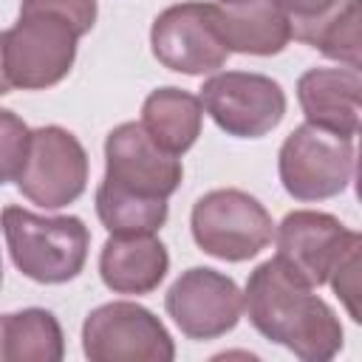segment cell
Masks as SVG:
<instances>
[{
  "label": "cell",
  "instance_id": "1",
  "mask_svg": "<svg viewBox=\"0 0 362 362\" xmlns=\"http://www.w3.org/2000/svg\"><path fill=\"white\" fill-rule=\"evenodd\" d=\"M249 322L305 362H325L342 348V325L331 305L311 294L277 257L260 263L246 283Z\"/></svg>",
  "mask_w": 362,
  "mask_h": 362
},
{
  "label": "cell",
  "instance_id": "2",
  "mask_svg": "<svg viewBox=\"0 0 362 362\" xmlns=\"http://www.w3.org/2000/svg\"><path fill=\"white\" fill-rule=\"evenodd\" d=\"M0 226L14 266L37 283H68L88 260L90 232L74 215L45 218L23 206H6Z\"/></svg>",
  "mask_w": 362,
  "mask_h": 362
},
{
  "label": "cell",
  "instance_id": "3",
  "mask_svg": "<svg viewBox=\"0 0 362 362\" xmlns=\"http://www.w3.org/2000/svg\"><path fill=\"white\" fill-rule=\"evenodd\" d=\"M192 238L206 255L240 263L272 243L274 223L266 206L249 192L212 189L192 206Z\"/></svg>",
  "mask_w": 362,
  "mask_h": 362
},
{
  "label": "cell",
  "instance_id": "4",
  "mask_svg": "<svg viewBox=\"0 0 362 362\" xmlns=\"http://www.w3.org/2000/svg\"><path fill=\"white\" fill-rule=\"evenodd\" d=\"M280 181L297 201L339 195L354 175V139L322 130L311 122L294 127L277 158Z\"/></svg>",
  "mask_w": 362,
  "mask_h": 362
},
{
  "label": "cell",
  "instance_id": "5",
  "mask_svg": "<svg viewBox=\"0 0 362 362\" xmlns=\"http://www.w3.org/2000/svg\"><path fill=\"white\" fill-rule=\"evenodd\" d=\"M82 351L90 362H170L175 356L164 322L136 303H107L88 314Z\"/></svg>",
  "mask_w": 362,
  "mask_h": 362
},
{
  "label": "cell",
  "instance_id": "6",
  "mask_svg": "<svg viewBox=\"0 0 362 362\" xmlns=\"http://www.w3.org/2000/svg\"><path fill=\"white\" fill-rule=\"evenodd\" d=\"M85 184L88 156L79 139L57 124L31 130L28 153L17 173L20 192L42 209H59L74 204L85 192Z\"/></svg>",
  "mask_w": 362,
  "mask_h": 362
},
{
  "label": "cell",
  "instance_id": "7",
  "mask_svg": "<svg viewBox=\"0 0 362 362\" xmlns=\"http://www.w3.org/2000/svg\"><path fill=\"white\" fill-rule=\"evenodd\" d=\"M6 37V71L14 88L42 90L68 76L76 59V31L51 14H20V20L3 31Z\"/></svg>",
  "mask_w": 362,
  "mask_h": 362
},
{
  "label": "cell",
  "instance_id": "8",
  "mask_svg": "<svg viewBox=\"0 0 362 362\" xmlns=\"http://www.w3.org/2000/svg\"><path fill=\"white\" fill-rule=\"evenodd\" d=\"M201 105L229 136L260 139L283 122L286 93L272 76L226 71L204 82Z\"/></svg>",
  "mask_w": 362,
  "mask_h": 362
},
{
  "label": "cell",
  "instance_id": "9",
  "mask_svg": "<svg viewBox=\"0 0 362 362\" xmlns=\"http://www.w3.org/2000/svg\"><path fill=\"white\" fill-rule=\"evenodd\" d=\"M150 45L164 68L187 76L215 74L229 57L212 20V3H178L164 8L153 20Z\"/></svg>",
  "mask_w": 362,
  "mask_h": 362
},
{
  "label": "cell",
  "instance_id": "10",
  "mask_svg": "<svg viewBox=\"0 0 362 362\" xmlns=\"http://www.w3.org/2000/svg\"><path fill=\"white\" fill-rule=\"evenodd\" d=\"M164 308L189 339H215L232 331L243 311L238 283L215 269H187L167 291Z\"/></svg>",
  "mask_w": 362,
  "mask_h": 362
},
{
  "label": "cell",
  "instance_id": "11",
  "mask_svg": "<svg viewBox=\"0 0 362 362\" xmlns=\"http://www.w3.org/2000/svg\"><path fill=\"white\" fill-rule=\"evenodd\" d=\"M362 238L328 212L297 209L277 226V260L305 286L328 283L342 255Z\"/></svg>",
  "mask_w": 362,
  "mask_h": 362
},
{
  "label": "cell",
  "instance_id": "12",
  "mask_svg": "<svg viewBox=\"0 0 362 362\" xmlns=\"http://www.w3.org/2000/svg\"><path fill=\"white\" fill-rule=\"evenodd\" d=\"M181 161L178 156L161 150L141 122H124L113 127L105 139V178L107 184L147 195V198H170L181 184Z\"/></svg>",
  "mask_w": 362,
  "mask_h": 362
},
{
  "label": "cell",
  "instance_id": "13",
  "mask_svg": "<svg viewBox=\"0 0 362 362\" xmlns=\"http://www.w3.org/2000/svg\"><path fill=\"white\" fill-rule=\"evenodd\" d=\"M212 20L226 51L272 57L291 40L288 17L274 0H221L212 3Z\"/></svg>",
  "mask_w": 362,
  "mask_h": 362
},
{
  "label": "cell",
  "instance_id": "14",
  "mask_svg": "<svg viewBox=\"0 0 362 362\" xmlns=\"http://www.w3.org/2000/svg\"><path fill=\"white\" fill-rule=\"evenodd\" d=\"M359 68H311L297 79L305 119L345 139H354L359 130Z\"/></svg>",
  "mask_w": 362,
  "mask_h": 362
},
{
  "label": "cell",
  "instance_id": "15",
  "mask_svg": "<svg viewBox=\"0 0 362 362\" xmlns=\"http://www.w3.org/2000/svg\"><path fill=\"white\" fill-rule=\"evenodd\" d=\"M170 269V255L153 232L110 235L99 255L102 283L116 294H150Z\"/></svg>",
  "mask_w": 362,
  "mask_h": 362
},
{
  "label": "cell",
  "instance_id": "16",
  "mask_svg": "<svg viewBox=\"0 0 362 362\" xmlns=\"http://www.w3.org/2000/svg\"><path fill=\"white\" fill-rule=\"evenodd\" d=\"M201 99L181 88H158L144 99L141 107V127L161 150L173 156H181L195 144L201 136Z\"/></svg>",
  "mask_w": 362,
  "mask_h": 362
},
{
  "label": "cell",
  "instance_id": "17",
  "mask_svg": "<svg viewBox=\"0 0 362 362\" xmlns=\"http://www.w3.org/2000/svg\"><path fill=\"white\" fill-rule=\"evenodd\" d=\"M65 339L45 308H23L0 317V362H59Z\"/></svg>",
  "mask_w": 362,
  "mask_h": 362
},
{
  "label": "cell",
  "instance_id": "18",
  "mask_svg": "<svg viewBox=\"0 0 362 362\" xmlns=\"http://www.w3.org/2000/svg\"><path fill=\"white\" fill-rule=\"evenodd\" d=\"M96 215L110 235L156 232L167 221V198L136 195L102 181L96 189Z\"/></svg>",
  "mask_w": 362,
  "mask_h": 362
},
{
  "label": "cell",
  "instance_id": "19",
  "mask_svg": "<svg viewBox=\"0 0 362 362\" xmlns=\"http://www.w3.org/2000/svg\"><path fill=\"white\" fill-rule=\"evenodd\" d=\"M291 37L348 68H359V0H342L328 17L294 31Z\"/></svg>",
  "mask_w": 362,
  "mask_h": 362
},
{
  "label": "cell",
  "instance_id": "20",
  "mask_svg": "<svg viewBox=\"0 0 362 362\" xmlns=\"http://www.w3.org/2000/svg\"><path fill=\"white\" fill-rule=\"evenodd\" d=\"M28 136L31 130L25 122L17 113L0 107V184L17 178L28 153Z\"/></svg>",
  "mask_w": 362,
  "mask_h": 362
},
{
  "label": "cell",
  "instance_id": "21",
  "mask_svg": "<svg viewBox=\"0 0 362 362\" xmlns=\"http://www.w3.org/2000/svg\"><path fill=\"white\" fill-rule=\"evenodd\" d=\"M20 14H51L65 20L76 37L88 34L96 23V0H23Z\"/></svg>",
  "mask_w": 362,
  "mask_h": 362
},
{
  "label": "cell",
  "instance_id": "22",
  "mask_svg": "<svg viewBox=\"0 0 362 362\" xmlns=\"http://www.w3.org/2000/svg\"><path fill=\"white\" fill-rule=\"evenodd\" d=\"M359 249H362V240L359 243H354L345 255H342V260L334 266V272H331V277H328V283L334 286V291H337V297L345 303V308H348V314L359 322L362 320V314H359Z\"/></svg>",
  "mask_w": 362,
  "mask_h": 362
},
{
  "label": "cell",
  "instance_id": "23",
  "mask_svg": "<svg viewBox=\"0 0 362 362\" xmlns=\"http://www.w3.org/2000/svg\"><path fill=\"white\" fill-rule=\"evenodd\" d=\"M280 6V11L288 17V25H291V34L328 17L342 0H274Z\"/></svg>",
  "mask_w": 362,
  "mask_h": 362
},
{
  "label": "cell",
  "instance_id": "24",
  "mask_svg": "<svg viewBox=\"0 0 362 362\" xmlns=\"http://www.w3.org/2000/svg\"><path fill=\"white\" fill-rule=\"evenodd\" d=\"M11 88H14V85H11L8 71H6V37H3V31H0V96L8 93Z\"/></svg>",
  "mask_w": 362,
  "mask_h": 362
},
{
  "label": "cell",
  "instance_id": "25",
  "mask_svg": "<svg viewBox=\"0 0 362 362\" xmlns=\"http://www.w3.org/2000/svg\"><path fill=\"white\" fill-rule=\"evenodd\" d=\"M0 283H3V257H0Z\"/></svg>",
  "mask_w": 362,
  "mask_h": 362
}]
</instances>
